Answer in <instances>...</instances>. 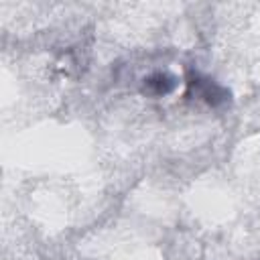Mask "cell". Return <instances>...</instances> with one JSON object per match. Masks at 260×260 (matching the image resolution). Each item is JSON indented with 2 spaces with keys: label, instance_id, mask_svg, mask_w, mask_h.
<instances>
[{
  "label": "cell",
  "instance_id": "obj_1",
  "mask_svg": "<svg viewBox=\"0 0 260 260\" xmlns=\"http://www.w3.org/2000/svg\"><path fill=\"white\" fill-rule=\"evenodd\" d=\"M173 89V79L165 73H156L148 79H144V91L146 93H152V95H162L167 91Z\"/></svg>",
  "mask_w": 260,
  "mask_h": 260
}]
</instances>
